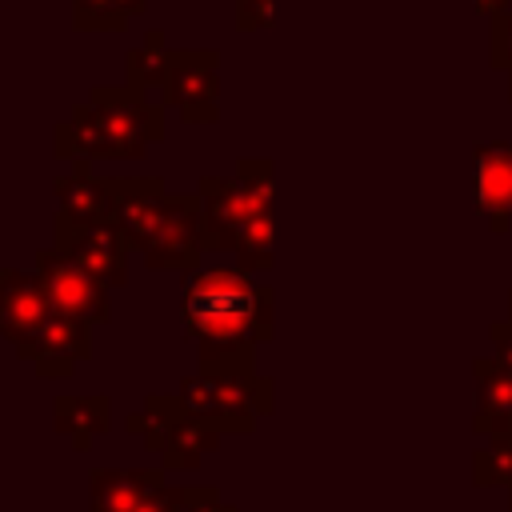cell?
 <instances>
[{
    "label": "cell",
    "instance_id": "6da1fadb",
    "mask_svg": "<svg viewBox=\"0 0 512 512\" xmlns=\"http://www.w3.org/2000/svg\"><path fill=\"white\" fill-rule=\"evenodd\" d=\"M276 292L240 264H208L184 280L180 320L196 344V364L256 368V348L272 340Z\"/></svg>",
    "mask_w": 512,
    "mask_h": 512
},
{
    "label": "cell",
    "instance_id": "7a4b0ae2",
    "mask_svg": "<svg viewBox=\"0 0 512 512\" xmlns=\"http://www.w3.org/2000/svg\"><path fill=\"white\" fill-rule=\"evenodd\" d=\"M196 200L204 220V252H232L244 272L272 268V156H240L232 176H200Z\"/></svg>",
    "mask_w": 512,
    "mask_h": 512
},
{
    "label": "cell",
    "instance_id": "3957f363",
    "mask_svg": "<svg viewBox=\"0 0 512 512\" xmlns=\"http://www.w3.org/2000/svg\"><path fill=\"white\" fill-rule=\"evenodd\" d=\"M112 224L148 268L196 272L204 252V220L196 192H168L160 176H116Z\"/></svg>",
    "mask_w": 512,
    "mask_h": 512
},
{
    "label": "cell",
    "instance_id": "277c9868",
    "mask_svg": "<svg viewBox=\"0 0 512 512\" xmlns=\"http://www.w3.org/2000/svg\"><path fill=\"white\" fill-rule=\"evenodd\" d=\"M164 136V104L132 84H96L56 128L60 160H140Z\"/></svg>",
    "mask_w": 512,
    "mask_h": 512
},
{
    "label": "cell",
    "instance_id": "5b68a950",
    "mask_svg": "<svg viewBox=\"0 0 512 512\" xmlns=\"http://www.w3.org/2000/svg\"><path fill=\"white\" fill-rule=\"evenodd\" d=\"M128 428L140 432L144 448L160 456V468H196L228 432L220 420L192 412L180 392L144 396V404L128 416Z\"/></svg>",
    "mask_w": 512,
    "mask_h": 512
},
{
    "label": "cell",
    "instance_id": "8992f818",
    "mask_svg": "<svg viewBox=\"0 0 512 512\" xmlns=\"http://www.w3.org/2000/svg\"><path fill=\"white\" fill-rule=\"evenodd\" d=\"M192 412L220 420L232 436H248L256 428V416H268L276 408V380L256 368H212L196 364L176 388Z\"/></svg>",
    "mask_w": 512,
    "mask_h": 512
},
{
    "label": "cell",
    "instance_id": "52a82bcc",
    "mask_svg": "<svg viewBox=\"0 0 512 512\" xmlns=\"http://www.w3.org/2000/svg\"><path fill=\"white\" fill-rule=\"evenodd\" d=\"M32 272L40 276V284L48 288L52 304L72 316V320H84V324H108L112 320V304H108V288L88 272L80 268L72 256H64L60 248H36L32 256Z\"/></svg>",
    "mask_w": 512,
    "mask_h": 512
},
{
    "label": "cell",
    "instance_id": "ba28073f",
    "mask_svg": "<svg viewBox=\"0 0 512 512\" xmlns=\"http://www.w3.org/2000/svg\"><path fill=\"white\" fill-rule=\"evenodd\" d=\"M52 248L72 256L80 268H88L108 292L128 284V252L132 248L112 220L108 224H72L64 216H56L52 220Z\"/></svg>",
    "mask_w": 512,
    "mask_h": 512
},
{
    "label": "cell",
    "instance_id": "9c48e42d",
    "mask_svg": "<svg viewBox=\"0 0 512 512\" xmlns=\"http://www.w3.org/2000/svg\"><path fill=\"white\" fill-rule=\"evenodd\" d=\"M160 104L176 108L188 124H216L220 120V52L216 48L176 52Z\"/></svg>",
    "mask_w": 512,
    "mask_h": 512
},
{
    "label": "cell",
    "instance_id": "30bf717a",
    "mask_svg": "<svg viewBox=\"0 0 512 512\" xmlns=\"http://www.w3.org/2000/svg\"><path fill=\"white\" fill-rule=\"evenodd\" d=\"M16 356L28 360L40 380H68L76 364L92 356V324L56 312Z\"/></svg>",
    "mask_w": 512,
    "mask_h": 512
},
{
    "label": "cell",
    "instance_id": "8fae6325",
    "mask_svg": "<svg viewBox=\"0 0 512 512\" xmlns=\"http://www.w3.org/2000/svg\"><path fill=\"white\" fill-rule=\"evenodd\" d=\"M60 308L52 304L48 288L40 284L36 272H20V268H4L0 272V332L4 340L20 352Z\"/></svg>",
    "mask_w": 512,
    "mask_h": 512
},
{
    "label": "cell",
    "instance_id": "7c38bea8",
    "mask_svg": "<svg viewBox=\"0 0 512 512\" xmlns=\"http://www.w3.org/2000/svg\"><path fill=\"white\" fill-rule=\"evenodd\" d=\"M476 212L492 232L512 228V140H484L472 148Z\"/></svg>",
    "mask_w": 512,
    "mask_h": 512
},
{
    "label": "cell",
    "instance_id": "4fadbf2b",
    "mask_svg": "<svg viewBox=\"0 0 512 512\" xmlns=\"http://www.w3.org/2000/svg\"><path fill=\"white\" fill-rule=\"evenodd\" d=\"M476 412L472 432L484 440H512V368L492 352L472 360Z\"/></svg>",
    "mask_w": 512,
    "mask_h": 512
},
{
    "label": "cell",
    "instance_id": "5bb4252c",
    "mask_svg": "<svg viewBox=\"0 0 512 512\" xmlns=\"http://www.w3.org/2000/svg\"><path fill=\"white\" fill-rule=\"evenodd\" d=\"M168 468H92L88 508L92 512H140L152 492H160Z\"/></svg>",
    "mask_w": 512,
    "mask_h": 512
},
{
    "label": "cell",
    "instance_id": "9a60e30c",
    "mask_svg": "<svg viewBox=\"0 0 512 512\" xmlns=\"http://www.w3.org/2000/svg\"><path fill=\"white\" fill-rule=\"evenodd\" d=\"M56 216L72 224H108L116 212V192L112 180L92 176V160H72V176H60L56 184Z\"/></svg>",
    "mask_w": 512,
    "mask_h": 512
},
{
    "label": "cell",
    "instance_id": "2e32d148",
    "mask_svg": "<svg viewBox=\"0 0 512 512\" xmlns=\"http://www.w3.org/2000/svg\"><path fill=\"white\" fill-rule=\"evenodd\" d=\"M52 424L76 452H88L112 428V400L108 396H56Z\"/></svg>",
    "mask_w": 512,
    "mask_h": 512
},
{
    "label": "cell",
    "instance_id": "e0dca14e",
    "mask_svg": "<svg viewBox=\"0 0 512 512\" xmlns=\"http://www.w3.org/2000/svg\"><path fill=\"white\" fill-rule=\"evenodd\" d=\"M172 64H176V48H168L164 40V28H148L140 48H132L124 56V84L140 88V92H156L164 96L168 88V76H172Z\"/></svg>",
    "mask_w": 512,
    "mask_h": 512
},
{
    "label": "cell",
    "instance_id": "ac0fdd59",
    "mask_svg": "<svg viewBox=\"0 0 512 512\" xmlns=\"http://www.w3.org/2000/svg\"><path fill=\"white\" fill-rule=\"evenodd\" d=\"M148 0H72L76 32H120L132 16H144Z\"/></svg>",
    "mask_w": 512,
    "mask_h": 512
},
{
    "label": "cell",
    "instance_id": "d6986e66",
    "mask_svg": "<svg viewBox=\"0 0 512 512\" xmlns=\"http://www.w3.org/2000/svg\"><path fill=\"white\" fill-rule=\"evenodd\" d=\"M476 488H512V440H484L472 456Z\"/></svg>",
    "mask_w": 512,
    "mask_h": 512
},
{
    "label": "cell",
    "instance_id": "ffe728a7",
    "mask_svg": "<svg viewBox=\"0 0 512 512\" xmlns=\"http://www.w3.org/2000/svg\"><path fill=\"white\" fill-rule=\"evenodd\" d=\"M488 64L500 72H512V8L488 20Z\"/></svg>",
    "mask_w": 512,
    "mask_h": 512
},
{
    "label": "cell",
    "instance_id": "44dd1931",
    "mask_svg": "<svg viewBox=\"0 0 512 512\" xmlns=\"http://www.w3.org/2000/svg\"><path fill=\"white\" fill-rule=\"evenodd\" d=\"M184 512H240V508H236V504H228L212 484H188Z\"/></svg>",
    "mask_w": 512,
    "mask_h": 512
},
{
    "label": "cell",
    "instance_id": "7402d4cb",
    "mask_svg": "<svg viewBox=\"0 0 512 512\" xmlns=\"http://www.w3.org/2000/svg\"><path fill=\"white\" fill-rule=\"evenodd\" d=\"M272 24V0H236V28L256 32Z\"/></svg>",
    "mask_w": 512,
    "mask_h": 512
},
{
    "label": "cell",
    "instance_id": "603a6c76",
    "mask_svg": "<svg viewBox=\"0 0 512 512\" xmlns=\"http://www.w3.org/2000/svg\"><path fill=\"white\" fill-rule=\"evenodd\" d=\"M184 496H188V488H172V484H164L160 492H152V496L144 500L140 512H184Z\"/></svg>",
    "mask_w": 512,
    "mask_h": 512
},
{
    "label": "cell",
    "instance_id": "cb8c5ba5",
    "mask_svg": "<svg viewBox=\"0 0 512 512\" xmlns=\"http://www.w3.org/2000/svg\"><path fill=\"white\" fill-rule=\"evenodd\" d=\"M488 336H492V344H496V356L512 368V320L504 316V320H492L488 324Z\"/></svg>",
    "mask_w": 512,
    "mask_h": 512
},
{
    "label": "cell",
    "instance_id": "d4e9b609",
    "mask_svg": "<svg viewBox=\"0 0 512 512\" xmlns=\"http://www.w3.org/2000/svg\"><path fill=\"white\" fill-rule=\"evenodd\" d=\"M508 4H512V0H476V8H480V16H488V20H492L496 12H504Z\"/></svg>",
    "mask_w": 512,
    "mask_h": 512
},
{
    "label": "cell",
    "instance_id": "484cf974",
    "mask_svg": "<svg viewBox=\"0 0 512 512\" xmlns=\"http://www.w3.org/2000/svg\"><path fill=\"white\" fill-rule=\"evenodd\" d=\"M508 320H512V288H508Z\"/></svg>",
    "mask_w": 512,
    "mask_h": 512
},
{
    "label": "cell",
    "instance_id": "4316f807",
    "mask_svg": "<svg viewBox=\"0 0 512 512\" xmlns=\"http://www.w3.org/2000/svg\"><path fill=\"white\" fill-rule=\"evenodd\" d=\"M508 100H512V72H508Z\"/></svg>",
    "mask_w": 512,
    "mask_h": 512
},
{
    "label": "cell",
    "instance_id": "83f0119b",
    "mask_svg": "<svg viewBox=\"0 0 512 512\" xmlns=\"http://www.w3.org/2000/svg\"><path fill=\"white\" fill-rule=\"evenodd\" d=\"M508 512H512V488H508Z\"/></svg>",
    "mask_w": 512,
    "mask_h": 512
}]
</instances>
